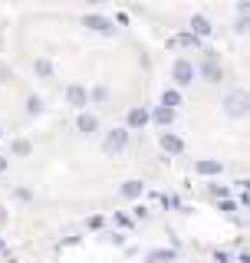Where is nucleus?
I'll return each mask as SVG.
<instances>
[{
    "instance_id": "18",
    "label": "nucleus",
    "mask_w": 250,
    "mask_h": 263,
    "mask_svg": "<svg viewBox=\"0 0 250 263\" xmlns=\"http://www.w3.org/2000/svg\"><path fill=\"white\" fill-rule=\"evenodd\" d=\"M37 76H53V63H49V60H37Z\"/></svg>"
},
{
    "instance_id": "24",
    "label": "nucleus",
    "mask_w": 250,
    "mask_h": 263,
    "mask_svg": "<svg viewBox=\"0 0 250 263\" xmlns=\"http://www.w3.org/2000/svg\"><path fill=\"white\" fill-rule=\"evenodd\" d=\"M82 4H102V0H82Z\"/></svg>"
},
{
    "instance_id": "6",
    "label": "nucleus",
    "mask_w": 250,
    "mask_h": 263,
    "mask_svg": "<svg viewBox=\"0 0 250 263\" xmlns=\"http://www.w3.org/2000/svg\"><path fill=\"white\" fill-rule=\"evenodd\" d=\"M191 36L194 40H204V36H211V20H207V16H191Z\"/></svg>"
},
{
    "instance_id": "10",
    "label": "nucleus",
    "mask_w": 250,
    "mask_h": 263,
    "mask_svg": "<svg viewBox=\"0 0 250 263\" xmlns=\"http://www.w3.org/2000/svg\"><path fill=\"white\" fill-rule=\"evenodd\" d=\"M76 128L82 132V135H93V132L99 128V119H96V115H89V112H82L79 122H76Z\"/></svg>"
},
{
    "instance_id": "17",
    "label": "nucleus",
    "mask_w": 250,
    "mask_h": 263,
    "mask_svg": "<svg viewBox=\"0 0 250 263\" xmlns=\"http://www.w3.org/2000/svg\"><path fill=\"white\" fill-rule=\"evenodd\" d=\"M27 112H30V115H40V112H43V102H40V96H30V99H27Z\"/></svg>"
},
{
    "instance_id": "5",
    "label": "nucleus",
    "mask_w": 250,
    "mask_h": 263,
    "mask_svg": "<svg viewBox=\"0 0 250 263\" xmlns=\"http://www.w3.org/2000/svg\"><path fill=\"white\" fill-rule=\"evenodd\" d=\"M162 152L181 155V152H185V142H181V135H174V132H165V135H162Z\"/></svg>"
},
{
    "instance_id": "12",
    "label": "nucleus",
    "mask_w": 250,
    "mask_h": 263,
    "mask_svg": "<svg viewBox=\"0 0 250 263\" xmlns=\"http://www.w3.org/2000/svg\"><path fill=\"white\" fill-rule=\"evenodd\" d=\"M162 105L174 112V109L181 105V92H178V89H165V96H162Z\"/></svg>"
},
{
    "instance_id": "8",
    "label": "nucleus",
    "mask_w": 250,
    "mask_h": 263,
    "mask_svg": "<svg viewBox=\"0 0 250 263\" xmlns=\"http://www.w3.org/2000/svg\"><path fill=\"white\" fill-rule=\"evenodd\" d=\"M148 122H155V125H171V122H174V112L165 109V105H155V112H148Z\"/></svg>"
},
{
    "instance_id": "7",
    "label": "nucleus",
    "mask_w": 250,
    "mask_h": 263,
    "mask_svg": "<svg viewBox=\"0 0 250 263\" xmlns=\"http://www.w3.org/2000/svg\"><path fill=\"white\" fill-rule=\"evenodd\" d=\"M201 76H204L207 82H221V76H224L221 63H218V60H204V63H201Z\"/></svg>"
},
{
    "instance_id": "27",
    "label": "nucleus",
    "mask_w": 250,
    "mask_h": 263,
    "mask_svg": "<svg viewBox=\"0 0 250 263\" xmlns=\"http://www.w3.org/2000/svg\"><path fill=\"white\" fill-rule=\"evenodd\" d=\"M0 135H4V128H0Z\"/></svg>"
},
{
    "instance_id": "3",
    "label": "nucleus",
    "mask_w": 250,
    "mask_h": 263,
    "mask_svg": "<svg viewBox=\"0 0 250 263\" xmlns=\"http://www.w3.org/2000/svg\"><path fill=\"white\" fill-rule=\"evenodd\" d=\"M224 109H227L230 115H244L247 112V92H230L227 99H224Z\"/></svg>"
},
{
    "instance_id": "4",
    "label": "nucleus",
    "mask_w": 250,
    "mask_h": 263,
    "mask_svg": "<svg viewBox=\"0 0 250 263\" xmlns=\"http://www.w3.org/2000/svg\"><path fill=\"white\" fill-rule=\"evenodd\" d=\"M191 79H194V66L188 60H178L174 63V82H178V86H188Z\"/></svg>"
},
{
    "instance_id": "19",
    "label": "nucleus",
    "mask_w": 250,
    "mask_h": 263,
    "mask_svg": "<svg viewBox=\"0 0 250 263\" xmlns=\"http://www.w3.org/2000/svg\"><path fill=\"white\" fill-rule=\"evenodd\" d=\"M211 194L221 197V201H227V187H224V184H211Z\"/></svg>"
},
{
    "instance_id": "20",
    "label": "nucleus",
    "mask_w": 250,
    "mask_h": 263,
    "mask_svg": "<svg viewBox=\"0 0 250 263\" xmlns=\"http://www.w3.org/2000/svg\"><path fill=\"white\" fill-rule=\"evenodd\" d=\"M178 43H181V46H198V40L191 36V33H181V36H178Z\"/></svg>"
},
{
    "instance_id": "1",
    "label": "nucleus",
    "mask_w": 250,
    "mask_h": 263,
    "mask_svg": "<svg viewBox=\"0 0 250 263\" xmlns=\"http://www.w3.org/2000/svg\"><path fill=\"white\" fill-rule=\"evenodd\" d=\"M102 148H105L109 155H119L122 148H129V128H112L109 135H105Z\"/></svg>"
},
{
    "instance_id": "2",
    "label": "nucleus",
    "mask_w": 250,
    "mask_h": 263,
    "mask_svg": "<svg viewBox=\"0 0 250 263\" xmlns=\"http://www.w3.org/2000/svg\"><path fill=\"white\" fill-rule=\"evenodd\" d=\"M82 27H86V30H93V33H112L115 27H112V23L109 20H105V16H96V13H89V16H82Z\"/></svg>"
},
{
    "instance_id": "15",
    "label": "nucleus",
    "mask_w": 250,
    "mask_h": 263,
    "mask_svg": "<svg viewBox=\"0 0 250 263\" xmlns=\"http://www.w3.org/2000/svg\"><path fill=\"white\" fill-rule=\"evenodd\" d=\"M152 263H171L174 260V250H152V257H148Z\"/></svg>"
},
{
    "instance_id": "22",
    "label": "nucleus",
    "mask_w": 250,
    "mask_h": 263,
    "mask_svg": "<svg viewBox=\"0 0 250 263\" xmlns=\"http://www.w3.org/2000/svg\"><path fill=\"white\" fill-rule=\"evenodd\" d=\"M221 211H224V214H234L237 208H234V201H221Z\"/></svg>"
},
{
    "instance_id": "11",
    "label": "nucleus",
    "mask_w": 250,
    "mask_h": 263,
    "mask_svg": "<svg viewBox=\"0 0 250 263\" xmlns=\"http://www.w3.org/2000/svg\"><path fill=\"white\" fill-rule=\"evenodd\" d=\"M125 122H129V128H145L148 125V109H132Z\"/></svg>"
},
{
    "instance_id": "9",
    "label": "nucleus",
    "mask_w": 250,
    "mask_h": 263,
    "mask_svg": "<svg viewBox=\"0 0 250 263\" xmlns=\"http://www.w3.org/2000/svg\"><path fill=\"white\" fill-rule=\"evenodd\" d=\"M66 99H69V105H76V109H82V105L89 102V92L82 86H69L66 89Z\"/></svg>"
},
{
    "instance_id": "26",
    "label": "nucleus",
    "mask_w": 250,
    "mask_h": 263,
    "mask_svg": "<svg viewBox=\"0 0 250 263\" xmlns=\"http://www.w3.org/2000/svg\"><path fill=\"white\" fill-rule=\"evenodd\" d=\"M0 250H4V240H0Z\"/></svg>"
},
{
    "instance_id": "14",
    "label": "nucleus",
    "mask_w": 250,
    "mask_h": 263,
    "mask_svg": "<svg viewBox=\"0 0 250 263\" xmlns=\"http://www.w3.org/2000/svg\"><path fill=\"white\" fill-rule=\"evenodd\" d=\"M198 175H221V161H198Z\"/></svg>"
},
{
    "instance_id": "23",
    "label": "nucleus",
    "mask_w": 250,
    "mask_h": 263,
    "mask_svg": "<svg viewBox=\"0 0 250 263\" xmlns=\"http://www.w3.org/2000/svg\"><path fill=\"white\" fill-rule=\"evenodd\" d=\"M4 171H7V158H0V175H4Z\"/></svg>"
},
{
    "instance_id": "25",
    "label": "nucleus",
    "mask_w": 250,
    "mask_h": 263,
    "mask_svg": "<svg viewBox=\"0 0 250 263\" xmlns=\"http://www.w3.org/2000/svg\"><path fill=\"white\" fill-rule=\"evenodd\" d=\"M4 220H7V214H4V211H0V224H4Z\"/></svg>"
},
{
    "instance_id": "13",
    "label": "nucleus",
    "mask_w": 250,
    "mask_h": 263,
    "mask_svg": "<svg viewBox=\"0 0 250 263\" xmlns=\"http://www.w3.org/2000/svg\"><path fill=\"white\" fill-rule=\"evenodd\" d=\"M145 187H141V181H125L122 184V197H138Z\"/></svg>"
},
{
    "instance_id": "21",
    "label": "nucleus",
    "mask_w": 250,
    "mask_h": 263,
    "mask_svg": "<svg viewBox=\"0 0 250 263\" xmlns=\"http://www.w3.org/2000/svg\"><path fill=\"white\" fill-rule=\"evenodd\" d=\"M105 96H109V92H105V89H102V86H99V89H93V99H96V102H102V99H105Z\"/></svg>"
},
{
    "instance_id": "16",
    "label": "nucleus",
    "mask_w": 250,
    "mask_h": 263,
    "mask_svg": "<svg viewBox=\"0 0 250 263\" xmlns=\"http://www.w3.org/2000/svg\"><path fill=\"white\" fill-rule=\"evenodd\" d=\"M33 152V145L27 142V138H16V142H13V155H30Z\"/></svg>"
}]
</instances>
